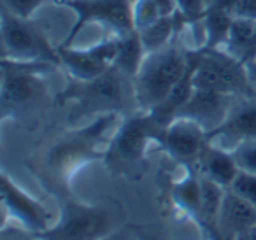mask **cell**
<instances>
[{
  "label": "cell",
  "instance_id": "6da1fadb",
  "mask_svg": "<svg viewBox=\"0 0 256 240\" xmlns=\"http://www.w3.org/2000/svg\"><path fill=\"white\" fill-rule=\"evenodd\" d=\"M190 51L176 42L148 53L132 79L136 106L142 112H151L162 106L190 70Z\"/></svg>",
  "mask_w": 256,
  "mask_h": 240
},
{
  "label": "cell",
  "instance_id": "7a4b0ae2",
  "mask_svg": "<svg viewBox=\"0 0 256 240\" xmlns=\"http://www.w3.org/2000/svg\"><path fill=\"white\" fill-rule=\"evenodd\" d=\"M128 96L134 95V81L130 76L112 67L92 81H74L65 92V98L78 106L79 114H112L124 106Z\"/></svg>",
  "mask_w": 256,
  "mask_h": 240
},
{
  "label": "cell",
  "instance_id": "3957f363",
  "mask_svg": "<svg viewBox=\"0 0 256 240\" xmlns=\"http://www.w3.org/2000/svg\"><path fill=\"white\" fill-rule=\"evenodd\" d=\"M192 56V84L195 90H209L234 96H251L242 62L221 50H202Z\"/></svg>",
  "mask_w": 256,
  "mask_h": 240
},
{
  "label": "cell",
  "instance_id": "277c9868",
  "mask_svg": "<svg viewBox=\"0 0 256 240\" xmlns=\"http://www.w3.org/2000/svg\"><path fill=\"white\" fill-rule=\"evenodd\" d=\"M2 60L20 64H60L58 50L30 20L9 14L2 9Z\"/></svg>",
  "mask_w": 256,
  "mask_h": 240
},
{
  "label": "cell",
  "instance_id": "5b68a950",
  "mask_svg": "<svg viewBox=\"0 0 256 240\" xmlns=\"http://www.w3.org/2000/svg\"><path fill=\"white\" fill-rule=\"evenodd\" d=\"M62 6L76 12V25L68 32L60 48L72 46L74 39L84 26L100 25L110 36H124L134 32L132 2L134 0H58Z\"/></svg>",
  "mask_w": 256,
  "mask_h": 240
},
{
  "label": "cell",
  "instance_id": "8992f818",
  "mask_svg": "<svg viewBox=\"0 0 256 240\" xmlns=\"http://www.w3.org/2000/svg\"><path fill=\"white\" fill-rule=\"evenodd\" d=\"M112 230V216L106 208L67 204L54 224L37 235L42 240H107Z\"/></svg>",
  "mask_w": 256,
  "mask_h": 240
},
{
  "label": "cell",
  "instance_id": "52a82bcc",
  "mask_svg": "<svg viewBox=\"0 0 256 240\" xmlns=\"http://www.w3.org/2000/svg\"><path fill=\"white\" fill-rule=\"evenodd\" d=\"M50 67H53V64H20L2 60V116L8 118L42 95V74Z\"/></svg>",
  "mask_w": 256,
  "mask_h": 240
},
{
  "label": "cell",
  "instance_id": "ba28073f",
  "mask_svg": "<svg viewBox=\"0 0 256 240\" xmlns=\"http://www.w3.org/2000/svg\"><path fill=\"white\" fill-rule=\"evenodd\" d=\"M118 37L110 36L109 39L90 48H58L60 65L67 68L68 76L74 81H92L106 74L109 68L114 67L118 53Z\"/></svg>",
  "mask_w": 256,
  "mask_h": 240
},
{
  "label": "cell",
  "instance_id": "9c48e42d",
  "mask_svg": "<svg viewBox=\"0 0 256 240\" xmlns=\"http://www.w3.org/2000/svg\"><path fill=\"white\" fill-rule=\"evenodd\" d=\"M0 194H2V208L18 226L34 233L50 230L54 224L48 208L22 190L9 176L2 174L0 179Z\"/></svg>",
  "mask_w": 256,
  "mask_h": 240
},
{
  "label": "cell",
  "instance_id": "30bf717a",
  "mask_svg": "<svg viewBox=\"0 0 256 240\" xmlns=\"http://www.w3.org/2000/svg\"><path fill=\"white\" fill-rule=\"evenodd\" d=\"M235 100L237 96L234 95L193 88L190 98L176 118H188L195 121L207 135H210L226 121Z\"/></svg>",
  "mask_w": 256,
  "mask_h": 240
},
{
  "label": "cell",
  "instance_id": "8fae6325",
  "mask_svg": "<svg viewBox=\"0 0 256 240\" xmlns=\"http://www.w3.org/2000/svg\"><path fill=\"white\" fill-rule=\"evenodd\" d=\"M162 128L164 126L150 112H142L126 120L118 128L110 148L123 162H139L146 152L150 140H158Z\"/></svg>",
  "mask_w": 256,
  "mask_h": 240
},
{
  "label": "cell",
  "instance_id": "7c38bea8",
  "mask_svg": "<svg viewBox=\"0 0 256 240\" xmlns=\"http://www.w3.org/2000/svg\"><path fill=\"white\" fill-rule=\"evenodd\" d=\"M244 140H256L254 96H237L226 121L209 135L210 144L230 152Z\"/></svg>",
  "mask_w": 256,
  "mask_h": 240
},
{
  "label": "cell",
  "instance_id": "4fadbf2b",
  "mask_svg": "<svg viewBox=\"0 0 256 240\" xmlns=\"http://www.w3.org/2000/svg\"><path fill=\"white\" fill-rule=\"evenodd\" d=\"M209 135L188 118H174L162 128L158 142L162 148L179 162H196L207 146Z\"/></svg>",
  "mask_w": 256,
  "mask_h": 240
},
{
  "label": "cell",
  "instance_id": "5bb4252c",
  "mask_svg": "<svg viewBox=\"0 0 256 240\" xmlns=\"http://www.w3.org/2000/svg\"><path fill=\"white\" fill-rule=\"evenodd\" d=\"M256 224V207L226 190L223 198L220 218L216 224V235L220 238L238 240Z\"/></svg>",
  "mask_w": 256,
  "mask_h": 240
},
{
  "label": "cell",
  "instance_id": "9a60e30c",
  "mask_svg": "<svg viewBox=\"0 0 256 240\" xmlns=\"http://www.w3.org/2000/svg\"><path fill=\"white\" fill-rule=\"evenodd\" d=\"M196 165H198L200 176L221 184L226 190L232 186V182H234V179L238 174V166L235 163L234 154L230 151L216 148L209 140H207V146L200 152Z\"/></svg>",
  "mask_w": 256,
  "mask_h": 240
},
{
  "label": "cell",
  "instance_id": "2e32d148",
  "mask_svg": "<svg viewBox=\"0 0 256 240\" xmlns=\"http://www.w3.org/2000/svg\"><path fill=\"white\" fill-rule=\"evenodd\" d=\"M221 51L242 64L256 54V20L234 16Z\"/></svg>",
  "mask_w": 256,
  "mask_h": 240
},
{
  "label": "cell",
  "instance_id": "e0dca14e",
  "mask_svg": "<svg viewBox=\"0 0 256 240\" xmlns=\"http://www.w3.org/2000/svg\"><path fill=\"white\" fill-rule=\"evenodd\" d=\"M226 194V188L221 184L214 182V180L207 179V177L200 176V212H198V221L206 224L216 233L218 218H220L221 205H223V198Z\"/></svg>",
  "mask_w": 256,
  "mask_h": 240
},
{
  "label": "cell",
  "instance_id": "ac0fdd59",
  "mask_svg": "<svg viewBox=\"0 0 256 240\" xmlns=\"http://www.w3.org/2000/svg\"><path fill=\"white\" fill-rule=\"evenodd\" d=\"M144 56H146V51H144L140 37L136 30L118 37V53L116 60H114V67L116 68H120L121 72H124V74L134 79V76L137 74L140 64H142Z\"/></svg>",
  "mask_w": 256,
  "mask_h": 240
},
{
  "label": "cell",
  "instance_id": "d6986e66",
  "mask_svg": "<svg viewBox=\"0 0 256 240\" xmlns=\"http://www.w3.org/2000/svg\"><path fill=\"white\" fill-rule=\"evenodd\" d=\"M178 18H179V14L162 16V18L158 20V22H154L153 25L146 26L144 30L137 32L140 37V42H142L146 54L153 53V51H158V50H162V48L174 42Z\"/></svg>",
  "mask_w": 256,
  "mask_h": 240
},
{
  "label": "cell",
  "instance_id": "ffe728a7",
  "mask_svg": "<svg viewBox=\"0 0 256 240\" xmlns=\"http://www.w3.org/2000/svg\"><path fill=\"white\" fill-rule=\"evenodd\" d=\"M172 198L178 204V207H181L182 210H186L188 214L195 216L198 219L200 212V176H192L184 177L182 180H179L172 190Z\"/></svg>",
  "mask_w": 256,
  "mask_h": 240
},
{
  "label": "cell",
  "instance_id": "44dd1931",
  "mask_svg": "<svg viewBox=\"0 0 256 240\" xmlns=\"http://www.w3.org/2000/svg\"><path fill=\"white\" fill-rule=\"evenodd\" d=\"M162 18V12L154 0H134L132 2V23L136 32H140L146 26L153 25Z\"/></svg>",
  "mask_w": 256,
  "mask_h": 240
},
{
  "label": "cell",
  "instance_id": "7402d4cb",
  "mask_svg": "<svg viewBox=\"0 0 256 240\" xmlns=\"http://www.w3.org/2000/svg\"><path fill=\"white\" fill-rule=\"evenodd\" d=\"M228 190L234 191L235 194H238L240 198H244L246 202H249V204L256 207V174L238 170L237 177L234 179V182H232V186Z\"/></svg>",
  "mask_w": 256,
  "mask_h": 240
},
{
  "label": "cell",
  "instance_id": "603a6c76",
  "mask_svg": "<svg viewBox=\"0 0 256 240\" xmlns=\"http://www.w3.org/2000/svg\"><path fill=\"white\" fill-rule=\"evenodd\" d=\"M238 170L256 174V140H244L232 151Z\"/></svg>",
  "mask_w": 256,
  "mask_h": 240
},
{
  "label": "cell",
  "instance_id": "cb8c5ba5",
  "mask_svg": "<svg viewBox=\"0 0 256 240\" xmlns=\"http://www.w3.org/2000/svg\"><path fill=\"white\" fill-rule=\"evenodd\" d=\"M48 0H2V9L9 14L23 20H32V16L46 4Z\"/></svg>",
  "mask_w": 256,
  "mask_h": 240
},
{
  "label": "cell",
  "instance_id": "d4e9b609",
  "mask_svg": "<svg viewBox=\"0 0 256 240\" xmlns=\"http://www.w3.org/2000/svg\"><path fill=\"white\" fill-rule=\"evenodd\" d=\"M178 14L184 22H195L207 14L210 0H176Z\"/></svg>",
  "mask_w": 256,
  "mask_h": 240
},
{
  "label": "cell",
  "instance_id": "484cf974",
  "mask_svg": "<svg viewBox=\"0 0 256 240\" xmlns=\"http://www.w3.org/2000/svg\"><path fill=\"white\" fill-rule=\"evenodd\" d=\"M0 240H42V238H40L37 233L25 230L23 226H18V224L8 226V224H4L2 233H0Z\"/></svg>",
  "mask_w": 256,
  "mask_h": 240
},
{
  "label": "cell",
  "instance_id": "4316f807",
  "mask_svg": "<svg viewBox=\"0 0 256 240\" xmlns=\"http://www.w3.org/2000/svg\"><path fill=\"white\" fill-rule=\"evenodd\" d=\"M244 67L249 82V92H251V96L256 98V54H252L248 62H244Z\"/></svg>",
  "mask_w": 256,
  "mask_h": 240
},
{
  "label": "cell",
  "instance_id": "83f0119b",
  "mask_svg": "<svg viewBox=\"0 0 256 240\" xmlns=\"http://www.w3.org/2000/svg\"><path fill=\"white\" fill-rule=\"evenodd\" d=\"M154 4L158 6L162 16L178 14V6H176V0H154Z\"/></svg>",
  "mask_w": 256,
  "mask_h": 240
},
{
  "label": "cell",
  "instance_id": "f1b7e54d",
  "mask_svg": "<svg viewBox=\"0 0 256 240\" xmlns=\"http://www.w3.org/2000/svg\"><path fill=\"white\" fill-rule=\"evenodd\" d=\"M238 240H256V224L252 226V228L249 230V232L246 233L244 236H240V238H238Z\"/></svg>",
  "mask_w": 256,
  "mask_h": 240
}]
</instances>
